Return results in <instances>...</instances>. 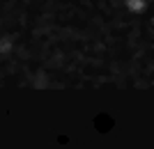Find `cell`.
<instances>
[{"label": "cell", "instance_id": "6da1fadb", "mask_svg": "<svg viewBox=\"0 0 154 149\" xmlns=\"http://www.w3.org/2000/svg\"><path fill=\"white\" fill-rule=\"evenodd\" d=\"M122 7L131 16H143L149 9V0H122Z\"/></svg>", "mask_w": 154, "mask_h": 149}]
</instances>
